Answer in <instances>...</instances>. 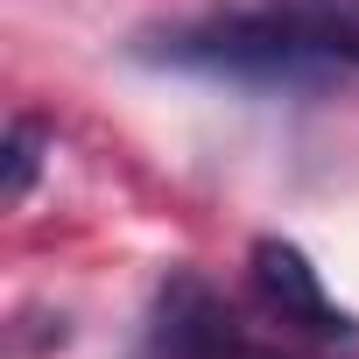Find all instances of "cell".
<instances>
[{
	"label": "cell",
	"instance_id": "3",
	"mask_svg": "<svg viewBox=\"0 0 359 359\" xmlns=\"http://www.w3.org/2000/svg\"><path fill=\"white\" fill-rule=\"evenodd\" d=\"M254 296H261L268 324H282V331H296V338H317V345H352V338H359V324L324 296L317 268H310L303 247H289V240H261V247H254Z\"/></svg>",
	"mask_w": 359,
	"mask_h": 359
},
{
	"label": "cell",
	"instance_id": "1",
	"mask_svg": "<svg viewBox=\"0 0 359 359\" xmlns=\"http://www.w3.org/2000/svg\"><path fill=\"white\" fill-rule=\"evenodd\" d=\"M162 64H184V71H205V78H233V85H254V92H310L324 78H338L345 64L310 50L303 36H289L282 22L268 15H247V8H226L212 22H191V29H176L162 36L155 50Z\"/></svg>",
	"mask_w": 359,
	"mask_h": 359
},
{
	"label": "cell",
	"instance_id": "5",
	"mask_svg": "<svg viewBox=\"0 0 359 359\" xmlns=\"http://www.w3.org/2000/svg\"><path fill=\"white\" fill-rule=\"evenodd\" d=\"M43 148H50V127H43V120H15V127H8V205H22V198L36 191Z\"/></svg>",
	"mask_w": 359,
	"mask_h": 359
},
{
	"label": "cell",
	"instance_id": "2",
	"mask_svg": "<svg viewBox=\"0 0 359 359\" xmlns=\"http://www.w3.org/2000/svg\"><path fill=\"white\" fill-rule=\"evenodd\" d=\"M155 359H261V345L247 338V324L219 303L212 282L198 275H169L155 296Z\"/></svg>",
	"mask_w": 359,
	"mask_h": 359
},
{
	"label": "cell",
	"instance_id": "4",
	"mask_svg": "<svg viewBox=\"0 0 359 359\" xmlns=\"http://www.w3.org/2000/svg\"><path fill=\"white\" fill-rule=\"evenodd\" d=\"M247 15L282 22L289 36H303L310 50L338 57L345 71H359V0H233Z\"/></svg>",
	"mask_w": 359,
	"mask_h": 359
}]
</instances>
